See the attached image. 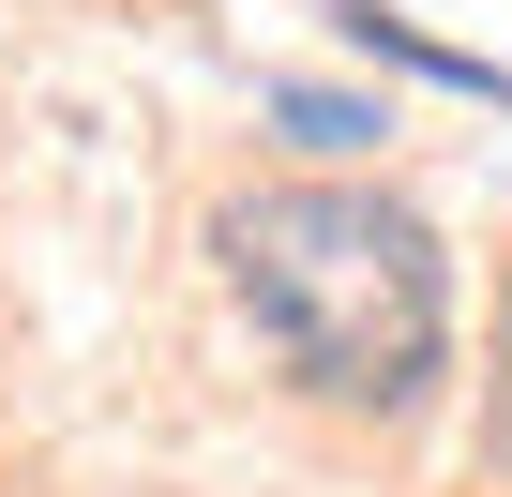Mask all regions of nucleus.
Listing matches in <instances>:
<instances>
[{"label":"nucleus","mask_w":512,"mask_h":497,"mask_svg":"<svg viewBox=\"0 0 512 497\" xmlns=\"http://www.w3.org/2000/svg\"><path fill=\"white\" fill-rule=\"evenodd\" d=\"M211 257L241 287V317L287 347L302 392L332 407H377L407 422L437 392V347H452V272H437V226L362 196V181H256L226 196Z\"/></svg>","instance_id":"nucleus-1"},{"label":"nucleus","mask_w":512,"mask_h":497,"mask_svg":"<svg viewBox=\"0 0 512 497\" xmlns=\"http://www.w3.org/2000/svg\"><path fill=\"white\" fill-rule=\"evenodd\" d=\"M332 31H347V46H377V61H407V76H437V91H497V106H512V76H497V61H467V46L407 31L392 0H332Z\"/></svg>","instance_id":"nucleus-2"},{"label":"nucleus","mask_w":512,"mask_h":497,"mask_svg":"<svg viewBox=\"0 0 512 497\" xmlns=\"http://www.w3.org/2000/svg\"><path fill=\"white\" fill-rule=\"evenodd\" d=\"M272 121H287L302 151H362V136H392L377 106H347V91H302V76H272Z\"/></svg>","instance_id":"nucleus-3"},{"label":"nucleus","mask_w":512,"mask_h":497,"mask_svg":"<svg viewBox=\"0 0 512 497\" xmlns=\"http://www.w3.org/2000/svg\"><path fill=\"white\" fill-rule=\"evenodd\" d=\"M482 467L512 482V287H497V377H482Z\"/></svg>","instance_id":"nucleus-4"}]
</instances>
